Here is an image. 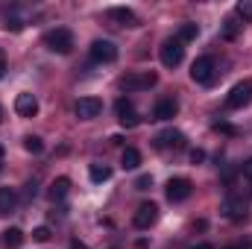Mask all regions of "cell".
<instances>
[{
    "instance_id": "obj_1",
    "label": "cell",
    "mask_w": 252,
    "mask_h": 249,
    "mask_svg": "<svg viewBox=\"0 0 252 249\" xmlns=\"http://www.w3.org/2000/svg\"><path fill=\"white\" fill-rule=\"evenodd\" d=\"M44 47L50 50V53H70L73 50V32L67 30V27H56V30H50L47 35H44Z\"/></svg>"
},
{
    "instance_id": "obj_2",
    "label": "cell",
    "mask_w": 252,
    "mask_h": 249,
    "mask_svg": "<svg viewBox=\"0 0 252 249\" xmlns=\"http://www.w3.org/2000/svg\"><path fill=\"white\" fill-rule=\"evenodd\" d=\"M190 79L199 82V85H211L217 79V62H214V56H199L196 62L190 64Z\"/></svg>"
},
{
    "instance_id": "obj_3",
    "label": "cell",
    "mask_w": 252,
    "mask_h": 249,
    "mask_svg": "<svg viewBox=\"0 0 252 249\" xmlns=\"http://www.w3.org/2000/svg\"><path fill=\"white\" fill-rule=\"evenodd\" d=\"M153 85H158V73L156 70H144V73H126L121 79L124 91H150Z\"/></svg>"
},
{
    "instance_id": "obj_4",
    "label": "cell",
    "mask_w": 252,
    "mask_h": 249,
    "mask_svg": "<svg viewBox=\"0 0 252 249\" xmlns=\"http://www.w3.org/2000/svg\"><path fill=\"white\" fill-rule=\"evenodd\" d=\"M88 56H91V62H97V64H112L118 59V47L109 38H97V41H91Z\"/></svg>"
},
{
    "instance_id": "obj_5",
    "label": "cell",
    "mask_w": 252,
    "mask_h": 249,
    "mask_svg": "<svg viewBox=\"0 0 252 249\" xmlns=\"http://www.w3.org/2000/svg\"><path fill=\"white\" fill-rule=\"evenodd\" d=\"M250 103H252V79L238 82V85L226 94V109H232V112H238V109H244V106H250Z\"/></svg>"
},
{
    "instance_id": "obj_6",
    "label": "cell",
    "mask_w": 252,
    "mask_h": 249,
    "mask_svg": "<svg viewBox=\"0 0 252 249\" xmlns=\"http://www.w3.org/2000/svg\"><path fill=\"white\" fill-rule=\"evenodd\" d=\"M164 193H167V199H170V202H185L190 193H193V182L185 179V176H173V179H167Z\"/></svg>"
},
{
    "instance_id": "obj_7",
    "label": "cell",
    "mask_w": 252,
    "mask_h": 249,
    "mask_svg": "<svg viewBox=\"0 0 252 249\" xmlns=\"http://www.w3.org/2000/svg\"><path fill=\"white\" fill-rule=\"evenodd\" d=\"M182 59H185V44L179 38H167L161 44V64L164 67H176V64H182Z\"/></svg>"
},
{
    "instance_id": "obj_8",
    "label": "cell",
    "mask_w": 252,
    "mask_h": 249,
    "mask_svg": "<svg viewBox=\"0 0 252 249\" xmlns=\"http://www.w3.org/2000/svg\"><path fill=\"white\" fill-rule=\"evenodd\" d=\"M158 223V205L156 202H144V205H138V211L132 214V226L135 229H150V226H156Z\"/></svg>"
},
{
    "instance_id": "obj_9",
    "label": "cell",
    "mask_w": 252,
    "mask_h": 249,
    "mask_svg": "<svg viewBox=\"0 0 252 249\" xmlns=\"http://www.w3.org/2000/svg\"><path fill=\"white\" fill-rule=\"evenodd\" d=\"M247 199L244 196H238V193H229L226 199H223V205H220V211L229 217V220H244L247 217Z\"/></svg>"
},
{
    "instance_id": "obj_10",
    "label": "cell",
    "mask_w": 252,
    "mask_h": 249,
    "mask_svg": "<svg viewBox=\"0 0 252 249\" xmlns=\"http://www.w3.org/2000/svg\"><path fill=\"white\" fill-rule=\"evenodd\" d=\"M73 112H76L79 121H91V118H97L103 112V100H97V97H79L76 106H73Z\"/></svg>"
},
{
    "instance_id": "obj_11",
    "label": "cell",
    "mask_w": 252,
    "mask_h": 249,
    "mask_svg": "<svg viewBox=\"0 0 252 249\" xmlns=\"http://www.w3.org/2000/svg\"><path fill=\"white\" fill-rule=\"evenodd\" d=\"M115 112H118V121H121V126H126V129H135V126L141 124V118L135 115V106H132L126 97H121V100L115 103Z\"/></svg>"
},
{
    "instance_id": "obj_12",
    "label": "cell",
    "mask_w": 252,
    "mask_h": 249,
    "mask_svg": "<svg viewBox=\"0 0 252 249\" xmlns=\"http://www.w3.org/2000/svg\"><path fill=\"white\" fill-rule=\"evenodd\" d=\"M176 115H179V100H176V97H164V100H158L156 109H153V118H156V121H170V118H176Z\"/></svg>"
},
{
    "instance_id": "obj_13",
    "label": "cell",
    "mask_w": 252,
    "mask_h": 249,
    "mask_svg": "<svg viewBox=\"0 0 252 249\" xmlns=\"http://www.w3.org/2000/svg\"><path fill=\"white\" fill-rule=\"evenodd\" d=\"M156 147L158 150H182L185 147V135L176 132V129H167V132L156 135Z\"/></svg>"
},
{
    "instance_id": "obj_14",
    "label": "cell",
    "mask_w": 252,
    "mask_h": 249,
    "mask_svg": "<svg viewBox=\"0 0 252 249\" xmlns=\"http://www.w3.org/2000/svg\"><path fill=\"white\" fill-rule=\"evenodd\" d=\"M15 112H18L21 118H35V115H38V100H35V94H18V97H15Z\"/></svg>"
},
{
    "instance_id": "obj_15",
    "label": "cell",
    "mask_w": 252,
    "mask_h": 249,
    "mask_svg": "<svg viewBox=\"0 0 252 249\" xmlns=\"http://www.w3.org/2000/svg\"><path fill=\"white\" fill-rule=\"evenodd\" d=\"M109 18L115 24H121V27H138V15L132 9H126V6H112L109 9Z\"/></svg>"
},
{
    "instance_id": "obj_16",
    "label": "cell",
    "mask_w": 252,
    "mask_h": 249,
    "mask_svg": "<svg viewBox=\"0 0 252 249\" xmlns=\"http://www.w3.org/2000/svg\"><path fill=\"white\" fill-rule=\"evenodd\" d=\"M241 30H244V24H241L238 18H226V21L220 24V38H223V41H235V38L241 35Z\"/></svg>"
},
{
    "instance_id": "obj_17",
    "label": "cell",
    "mask_w": 252,
    "mask_h": 249,
    "mask_svg": "<svg viewBox=\"0 0 252 249\" xmlns=\"http://www.w3.org/2000/svg\"><path fill=\"white\" fill-rule=\"evenodd\" d=\"M67 190H70V179H67V176H59V179L50 182V190H47V193H50L53 202H62L64 196H67Z\"/></svg>"
},
{
    "instance_id": "obj_18",
    "label": "cell",
    "mask_w": 252,
    "mask_h": 249,
    "mask_svg": "<svg viewBox=\"0 0 252 249\" xmlns=\"http://www.w3.org/2000/svg\"><path fill=\"white\" fill-rule=\"evenodd\" d=\"M18 205V193L12 187H0V214H12Z\"/></svg>"
},
{
    "instance_id": "obj_19",
    "label": "cell",
    "mask_w": 252,
    "mask_h": 249,
    "mask_svg": "<svg viewBox=\"0 0 252 249\" xmlns=\"http://www.w3.org/2000/svg\"><path fill=\"white\" fill-rule=\"evenodd\" d=\"M121 164H124V170H138V164H141V153H138L135 147H126L124 156H121Z\"/></svg>"
},
{
    "instance_id": "obj_20",
    "label": "cell",
    "mask_w": 252,
    "mask_h": 249,
    "mask_svg": "<svg viewBox=\"0 0 252 249\" xmlns=\"http://www.w3.org/2000/svg\"><path fill=\"white\" fill-rule=\"evenodd\" d=\"M88 176H91V182H109L112 179V167H106V164H91L88 167Z\"/></svg>"
},
{
    "instance_id": "obj_21",
    "label": "cell",
    "mask_w": 252,
    "mask_h": 249,
    "mask_svg": "<svg viewBox=\"0 0 252 249\" xmlns=\"http://www.w3.org/2000/svg\"><path fill=\"white\" fill-rule=\"evenodd\" d=\"M199 35V27L193 24V21H185V24H179V32H176V38L185 44V41H193Z\"/></svg>"
},
{
    "instance_id": "obj_22",
    "label": "cell",
    "mask_w": 252,
    "mask_h": 249,
    "mask_svg": "<svg viewBox=\"0 0 252 249\" xmlns=\"http://www.w3.org/2000/svg\"><path fill=\"white\" fill-rule=\"evenodd\" d=\"M3 244H6L9 249H18L21 244H24V232H21L18 226H12V229H6V232H3Z\"/></svg>"
},
{
    "instance_id": "obj_23",
    "label": "cell",
    "mask_w": 252,
    "mask_h": 249,
    "mask_svg": "<svg viewBox=\"0 0 252 249\" xmlns=\"http://www.w3.org/2000/svg\"><path fill=\"white\" fill-rule=\"evenodd\" d=\"M24 150L32 153V156H38V153H44V141H41L38 135H27V138H24Z\"/></svg>"
},
{
    "instance_id": "obj_24",
    "label": "cell",
    "mask_w": 252,
    "mask_h": 249,
    "mask_svg": "<svg viewBox=\"0 0 252 249\" xmlns=\"http://www.w3.org/2000/svg\"><path fill=\"white\" fill-rule=\"evenodd\" d=\"M235 12H238V18H244V21H252V0H241V3L235 6Z\"/></svg>"
},
{
    "instance_id": "obj_25",
    "label": "cell",
    "mask_w": 252,
    "mask_h": 249,
    "mask_svg": "<svg viewBox=\"0 0 252 249\" xmlns=\"http://www.w3.org/2000/svg\"><path fill=\"white\" fill-rule=\"evenodd\" d=\"M32 241H38V244H47V241H50V229H47V226H38V229H32Z\"/></svg>"
},
{
    "instance_id": "obj_26",
    "label": "cell",
    "mask_w": 252,
    "mask_h": 249,
    "mask_svg": "<svg viewBox=\"0 0 252 249\" xmlns=\"http://www.w3.org/2000/svg\"><path fill=\"white\" fill-rule=\"evenodd\" d=\"M214 132H223V135H238V129L226 121H214Z\"/></svg>"
},
{
    "instance_id": "obj_27",
    "label": "cell",
    "mask_w": 252,
    "mask_h": 249,
    "mask_svg": "<svg viewBox=\"0 0 252 249\" xmlns=\"http://www.w3.org/2000/svg\"><path fill=\"white\" fill-rule=\"evenodd\" d=\"M153 185V179H150V176H147V173H144V176H138V179H135V187H138V190H147V187Z\"/></svg>"
},
{
    "instance_id": "obj_28",
    "label": "cell",
    "mask_w": 252,
    "mask_h": 249,
    "mask_svg": "<svg viewBox=\"0 0 252 249\" xmlns=\"http://www.w3.org/2000/svg\"><path fill=\"white\" fill-rule=\"evenodd\" d=\"M6 30H12V32H21V30H24L21 18H9V21H6Z\"/></svg>"
},
{
    "instance_id": "obj_29",
    "label": "cell",
    "mask_w": 252,
    "mask_h": 249,
    "mask_svg": "<svg viewBox=\"0 0 252 249\" xmlns=\"http://www.w3.org/2000/svg\"><path fill=\"white\" fill-rule=\"evenodd\" d=\"M35 193H38V185H35V182H27V185H24V196H27V199H32Z\"/></svg>"
},
{
    "instance_id": "obj_30",
    "label": "cell",
    "mask_w": 252,
    "mask_h": 249,
    "mask_svg": "<svg viewBox=\"0 0 252 249\" xmlns=\"http://www.w3.org/2000/svg\"><path fill=\"white\" fill-rule=\"evenodd\" d=\"M190 161H193V164H202V161H205V153H202V150H190Z\"/></svg>"
},
{
    "instance_id": "obj_31",
    "label": "cell",
    "mask_w": 252,
    "mask_h": 249,
    "mask_svg": "<svg viewBox=\"0 0 252 249\" xmlns=\"http://www.w3.org/2000/svg\"><path fill=\"white\" fill-rule=\"evenodd\" d=\"M223 249H252V241H238V244H229Z\"/></svg>"
},
{
    "instance_id": "obj_32",
    "label": "cell",
    "mask_w": 252,
    "mask_h": 249,
    "mask_svg": "<svg viewBox=\"0 0 252 249\" xmlns=\"http://www.w3.org/2000/svg\"><path fill=\"white\" fill-rule=\"evenodd\" d=\"M241 173H244V179H250V182H252V158H250V161H244Z\"/></svg>"
},
{
    "instance_id": "obj_33",
    "label": "cell",
    "mask_w": 252,
    "mask_h": 249,
    "mask_svg": "<svg viewBox=\"0 0 252 249\" xmlns=\"http://www.w3.org/2000/svg\"><path fill=\"white\" fill-rule=\"evenodd\" d=\"M6 76V56H3V50H0V79Z\"/></svg>"
},
{
    "instance_id": "obj_34",
    "label": "cell",
    "mask_w": 252,
    "mask_h": 249,
    "mask_svg": "<svg viewBox=\"0 0 252 249\" xmlns=\"http://www.w3.org/2000/svg\"><path fill=\"white\" fill-rule=\"evenodd\" d=\"M70 249H85V244L82 241H70Z\"/></svg>"
},
{
    "instance_id": "obj_35",
    "label": "cell",
    "mask_w": 252,
    "mask_h": 249,
    "mask_svg": "<svg viewBox=\"0 0 252 249\" xmlns=\"http://www.w3.org/2000/svg\"><path fill=\"white\" fill-rule=\"evenodd\" d=\"M190 249H214L211 244H196V247H190Z\"/></svg>"
},
{
    "instance_id": "obj_36",
    "label": "cell",
    "mask_w": 252,
    "mask_h": 249,
    "mask_svg": "<svg viewBox=\"0 0 252 249\" xmlns=\"http://www.w3.org/2000/svg\"><path fill=\"white\" fill-rule=\"evenodd\" d=\"M0 167H3V147H0Z\"/></svg>"
},
{
    "instance_id": "obj_37",
    "label": "cell",
    "mask_w": 252,
    "mask_h": 249,
    "mask_svg": "<svg viewBox=\"0 0 252 249\" xmlns=\"http://www.w3.org/2000/svg\"><path fill=\"white\" fill-rule=\"evenodd\" d=\"M0 124H3V106H0Z\"/></svg>"
}]
</instances>
